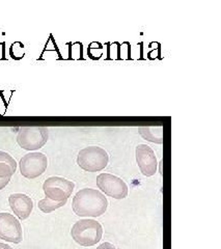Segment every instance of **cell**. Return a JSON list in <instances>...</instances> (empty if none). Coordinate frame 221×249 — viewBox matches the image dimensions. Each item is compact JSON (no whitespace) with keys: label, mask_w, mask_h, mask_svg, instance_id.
I'll list each match as a JSON object with an SVG mask.
<instances>
[{"label":"cell","mask_w":221,"mask_h":249,"mask_svg":"<svg viewBox=\"0 0 221 249\" xmlns=\"http://www.w3.org/2000/svg\"><path fill=\"white\" fill-rule=\"evenodd\" d=\"M0 239L15 244L23 240L21 223L10 213H0Z\"/></svg>","instance_id":"ba28073f"},{"label":"cell","mask_w":221,"mask_h":249,"mask_svg":"<svg viewBox=\"0 0 221 249\" xmlns=\"http://www.w3.org/2000/svg\"><path fill=\"white\" fill-rule=\"evenodd\" d=\"M11 178H0V190H2L4 187L7 186V184L10 183Z\"/></svg>","instance_id":"5bb4252c"},{"label":"cell","mask_w":221,"mask_h":249,"mask_svg":"<svg viewBox=\"0 0 221 249\" xmlns=\"http://www.w3.org/2000/svg\"><path fill=\"white\" fill-rule=\"evenodd\" d=\"M19 166L23 177L36 178L45 173L47 166H48V159L43 153H29L21 158Z\"/></svg>","instance_id":"8992f818"},{"label":"cell","mask_w":221,"mask_h":249,"mask_svg":"<svg viewBox=\"0 0 221 249\" xmlns=\"http://www.w3.org/2000/svg\"><path fill=\"white\" fill-rule=\"evenodd\" d=\"M68 200L65 201H54L52 199H49L45 197L44 199H41L38 201V209L41 210L44 213H51L55 210H57L61 208L62 206H65L67 204Z\"/></svg>","instance_id":"4fadbf2b"},{"label":"cell","mask_w":221,"mask_h":249,"mask_svg":"<svg viewBox=\"0 0 221 249\" xmlns=\"http://www.w3.org/2000/svg\"><path fill=\"white\" fill-rule=\"evenodd\" d=\"M75 184L65 178L51 177L44 182L43 190L47 198L54 201H65L71 196Z\"/></svg>","instance_id":"5b68a950"},{"label":"cell","mask_w":221,"mask_h":249,"mask_svg":"<svg viewBox=\"0 0 221 249\" xmlns=\"http://www.w3.org/2000/svg\"><path fill=\"white\" fill-rule=\"evenodd\" d=\"M49 131L45 127H23L17 135V142L22 149L36 151L43 147L48 142Z\"/></svg>","instance_id":"277c9868"},{"label":"cell","mask_w":221,"mask_h":249,"mask_svg":"<svg viewBox=\"0 0 221 249\" xmlns=\"http://www.w3.org/2000/svg\"><path fill=\"white\" fill-rule=\"evenodd\" d=\"M0 249H13L10 245H7L5 243H1L0 242Z\"/></svg>","instance_id":"2e32d148"},{"label":"cell","mask_w":221,"mask_h":249,"mask_svg":"<svg viewBox=\"0 0 221 249\" xmlns=\"http://www.w3.org/2000/svg\"><path fill=\"white\" fill-rule=\"evenodd\" d=\"M97 249H116V248L113 244L109 243V242H105L103 244H101Z\"/></svg>","instance_id":"9a60e30c"},{"label":"cell","mask_w":221,"mask_h":249,"mask_svg":"<svg viewBox=\"0 0 221 249\" xmlns=\"http://www.w3.org/2000/svg\"><path fill=\"white\" fill-rule=\"evenodd\" d=\"M9 204L13 212L21 220L27 219L34 209L33 199L23 193H14L10 196Z\"/></svg>","instance_id":"30bf717a"},{"label":"cell","mask_w":221,"mask_h":249,"mask_svg":"<svg viewBox=\"0 0 221 249\" xmlns=\"http://www.w3.org/2000/svg\"><path fill=\"white\" fill-rule=\"evenodd\" d=\"M98 188L106 196L115 199H123L128 196V186L122 180L111 174H101L97 177Z\"/></svg>","instance_id":"52a82bcc"},{"label":"cell","mask_w":221,"mask_h":249,"mask_svg":"<svg viewBox=\"0 0 221 249\" xmlns=\"http://www.w3.org/2000/svg\"><path fill=\"white\" fill-rule=\"evenodd\" d=\"M109 162L108 153L100 146L84 147L77 156V164L83 170L96 173L104 169Z\"/></svg>","instance_id":"3957f363"},{"label":"cell","mask_w":221,"mask_h":249,"mask_svg":"<svg viewBox=\"0 0 221 249\" xmlns=\"http://www.w3.org/2000/svg\"><path fill=\"white\" fill-rule=\"evenodd\" d=\"M72 208L78 216L99 217L107 211L108 200L102 192L92 188H84L76 193Z\"/></svg>","instance_id":"6da1fadb"},{"label":"cell","mask_w":221,"mask_h":249,"mask_svg":"<svg viewBox=\"0 0 221 249\" xmlns=\"http://www.w3.org/2000/svg\"><path fill=\"white\" fill-rule=\"evenodd\" d=\"M17 169V162L10 154L0 151V178H12Z\"/></svg>","instance_id":"8fae6325"},{"label":"cell","mask_w":221,"mask_h":249,"mask_svg":"<svg viewBox=\"0 0 221 249\" xmlns=\"http://www.w3.org/2000/svg\"><path fill=\"white\" fill-rule=\"evenodd\" d=\"M71 235L77 244L90 247L100 242L103 237V228L97 220L80 219L73 225Z\"/></svg>","instance_id":"7a4b0ae2"},{"label":"cell","mask_w":221,"mask_h":249,"mask_svg":"<svg viewBox=\"0 0 221 249\" xmlns=\"http://www.w3.org/2000/svg\"><path fill=\"white\" fill-rule=\"evenodd\" d=\"M136 162L141 174L146 177H152L157 173L158 162L154 150L147 144H138L135 150Z\"/></svg>","instance_id":"9c48e42d"},{"label":"cell","mask_w":221,"mask_h":249,"mask_svg":"<svg viewBox=\"0 0 221 249\" xmlns=\"http://www.w3.org/2000/svg\"><path fill=\"white\" fill-rule=\"evenodd\" d=\"M163 128L161 126L159 127H141L139 128V133L148 142L157 143V144H162L163 143Z\"/></svg>","instance_id":"7c38bea8"}]
</instances>
